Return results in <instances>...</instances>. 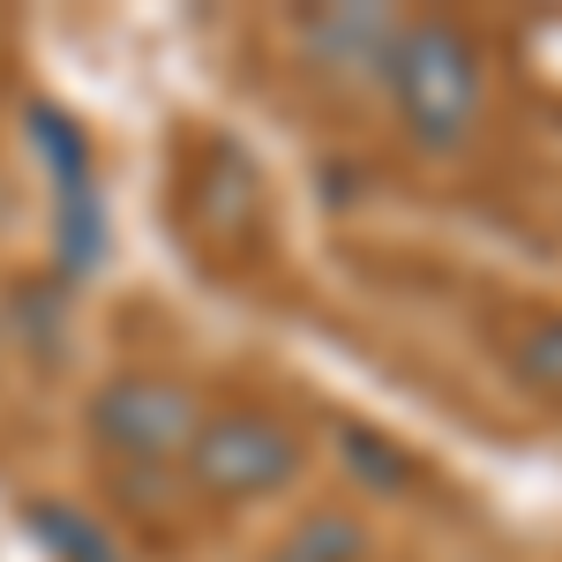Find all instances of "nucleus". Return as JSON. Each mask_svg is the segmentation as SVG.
I'll return each mask as SVG.
<instances>
[{
  "mask_svg": "<svg viewBox=\"0 0 562 562\" xmlns=\"http://www.w3.org/2000/svg\"><path fill=\"white\" fill-rule=\"evenodd\" d=\"M368 555H375L368 525L352 518V510H338V503H323V510H301V518L285 525L262 562H368Z\"/></svg>",
  "mask_w": 562,
  "mask_h": 562,
  "instance_id": "39448f33",
  "label": "nucleus"
},
{
  "mask_svg": "<svg viewBox=\"0 0 562 562\" xmlns=\"http://www.w3.org/2000/svg\"><path fill=\"white\" fill-rule=\"evenodd\" d=\"M31 525L45 532L53 562H121V555H113V540H105L83 510H68V503H31Z\"/></svg>",
  "mask_w": 562,
  "mask_h": 562,
  "instance_id": "6e6552de",
  "label": "nucleus"
},
{
  "mask_svg": "<svg viewBox=\"0 0 562 562\" xmlns=\"http://www.w3.org/2000/svg\"><path fill=\"white\" fill-rule=\"evenodd\" d=\"M203 397L188 375L173 368H121V375H105V383L83 397V428L90 442L113 458V465H128V473H166L188 458V442L203 428Z\"/></svg>",
  "mask_w": 562,
  "mask_h": 562,
  "instance_id": "7ed1b4c3",
  "label": "nucleus"
},
{
  "mask_svg": "<svg viewBox=\"0 0 562 562\" xmlns=\"http://www.w3.org/2000/svg\"><path fill=\"white\" fill-rule=\"evenodd\" d=\"M503 368L510 383H525L532 397L562 405V307H532L503 330Z\"/></svg>",
  "mask_w": 562,
  "mask_h": 562,
  "instance_id": "423d86ee",
  "label": "nucleus"
},
{
  "mask_svg": "<svg viewBox=\"0 0 562 562\" xmlns=\"http://www.w3.org/2000/svg\"><path fill=\"white\" fill-rule=\"evenodd\" d=\"M338 450H346L352 480H360V487H375V495H405V487L420 480V465H413L397 442H383V435L360 428V420H346V428H338Z\"/></svg>",
  "mask_w": 562,
  "mask_h": 562,
  "instance_id": "0eeeda50",
  "label": "nucleus"
},
{
  "mask_svg": "<svg viewBox=\"0 0 562 562\" xmlns=\"http://www.w3.org/2000/svg\"><path fill=\"white\" fill-rule=\"evenodd\" d=\"M180 473H188V487H195L203 503H225V510L270 503V495L301 487L307 428H293V420L270 413V405H217V413H203V428L188 442Z\"/></svg>",
  "mask_w": 562,
  "mask_h": 562,
  "instance_id": "f03ea898",
  "label": "nucleus"
},
{
  "mask_svg": "<svg viewBox=\"0 0 562 562\" xmlns=\"http://www.w3.org/2000/svg\"><path fill=\"white\" fill-rule=\"evenodd\" d=\"M383 83L390 113H397V135L420 150V158H450L465 150L487 113V60H480L473 31H458L450 15H413L397 23L383 45Z\"/></svg>",
  "mask_w": 562,
  "mask_h": 562,
  "instance_id": "f257e3e1",
  "label": "nucleus"
},
{
  "mask_svg": "<svg viewBox=\"0 0 562 562\" xmlns=\"http://www.w3.org/2000/svg\"><path fill=\"white\" fill-rule=\"evenodd\" d=\"M390 31H397V15H383V8H323V15L301 23L307 53H315L323 68H346V76H375V68H383Z\"/></svg>",
  "mask_w": 562,
  "mask_h": 562,
  "instance_id": "20e7f679",
  "label": "nucleus"
}]
</instances>
